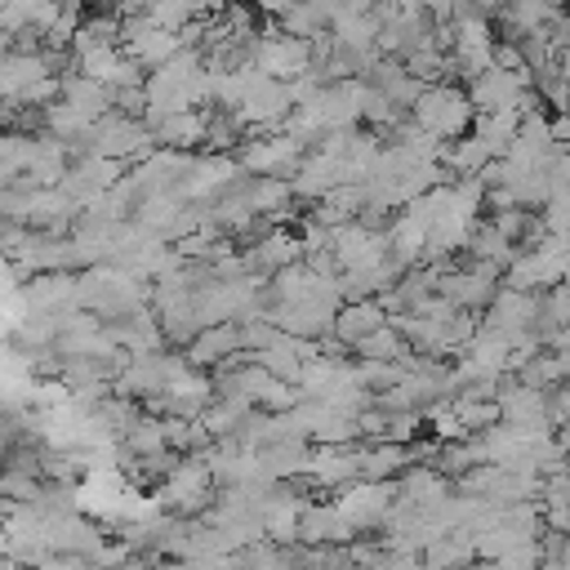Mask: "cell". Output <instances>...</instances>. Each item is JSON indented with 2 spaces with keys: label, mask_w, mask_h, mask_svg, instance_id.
I'll list each match as a JSON object with an SVG mask.
<instances>
[{
  "label": "cell",
  "mask_w": 570,
  "mask_h": 570,
  "mask_svg": "<svg viewBox=\"0 0 570 570\" xmlns=\"http://www.w3.org/2000/svg\"><path fill=\"white\" fill-rule=\"evenodd\" d=\"M151 289L156 285H147L142 276H134L116 263L80 272V307L94 312V316H107V321H125V316L142 312L151 303Z\"/></svg>",
  "instance_id": "6da1fadb"
},
{
  "label": "cell",
  "mask_w": 570,
  "mask_h": 570,
  "mask_svg": "<svg viewBox=\"0 0 570 570\" xmlns=\"http://www.w3.org/2000/svg\"><path fill=\"white\" fill-rule=\"evenodd\" d=\"M410 120L423 134H432L436 142H454V138L468 134V125H476V107H472V98L463 89L441 80V85H428L419 94V102L410 107Z\"/></svg>",
  "instance_id": "7a4b0ae2"
},
{
  "label": "cell",
  "mask_w": 570,
  "mask_h": 570,
  "mask_svg": "<svg viewBox=\"0 0 570 570\" xmlns=\"http://www.w3.org/2000/svg\"><path fill=\"white\" fill-rule=\"evenodd\" d=\"M214 485H218V481H214L205 454H200V459H183V463L156 485V503H160L165 512H178V517H205V512L218 503Z\"/></svg>",
  "instance_id": "3957f363"
},
{
  "label": "cell",
  "mask_w": 570,
  "mask_h": 570,
  "mask_svg": "<svg viewBox=\"0 0 570 570\" xmlns=\"http://www.w3.org/2000/svg\"><path fill=\"white\" fill-rule=\"evenodd\" d=\"M85 151L107 156V160H120V165H142V160L156 151V134H151V125L111 111V116H102V120L94 125Z\"/></svg>",
  "instance_id": "277c9868"
},
{
  "label": "cell",
  "mask_w": 570,
  "mask_h": 570,
  "mask_svg": "<svg viewBox=\"0 0 570 570\" xmlns=\"http://www.w3.org/2000/svg\"><path fill=\"white\" fill-rule=\"evenodd\" d=\"M191 370L187 356H169V352H142V356H129V365L116 374L111 392L116 396H129V401H151L160 392H169V383Z\"/></svg>",
  "instance_id": "5b68a950"
},
{
  "label": "cell",
  "mask_w": 570,
  "mask_h": 570,
  "mask_svg": "<svg viewBox=\"0 0 570 570\" xmlns=\"http://www.w3.org/2000/svg\"><path fill=\"white\" fill-rule=\"evenodd\" d=\"M303 142L294 138V134H263V138H249L245 147H240V169L249 174V178H294L298 174V165H303Z\"/></svg>",
  "instance_id": "8992f818"
},
{
  "label": "cell",
  "mask_w": 570,
  "mask_h": 570,
  "mask_svg": "<svg viewBox=\"0 0 570 570\" xmlns=\"http://www.w3.org/2000/svg\"><path fill=\"white\" fill-rule=\"evenodd\" d=\"M249 62H254L263 76L289 85V80H298V76H307V71L316 67V45H312V40H294V36H285V31H272V36H263V40L254 45V58H249Z\"/></svg>",
  "instance_id": "52a82bcc"
},
{
  "label": "cell",
  "mask_w": 570,
  "mask_h": 570,
  "mask_svg": "<svg viewBox=\"0 0 570 570\" xmlns=\"http://www.w3.org/2000/svg\"><path fill=\"white\" fill-rule=\"evenodd\" d=\"M240 160L236 156H227V151H214V156H196L191 160V169H187V178L178 183V196L187 200V205H214L218 196H227L236 183H240Z\"/></svg>",
  "instance_id": "ba28073f"
},
{
  "label": "cell",
  "mask_w": 570,
  "mask_h": 570,
  "mask_svg": "<svg viewBox=\"0 0 570 570\" xmlns=\"http://www.w3.org/2000/svg\"><path fill=\"white\" fill-rule=\"evenodd\" d=\"M330 249H334L338 272H361V267H379V263L392 258L387 232H374V227H365L361 218L334 227V232H330Z\"/></svg>",
  "instance_id": "9c48e42d"
},
{
  "label": "cell",
  "mask_w": 570,
  "mask_h": 570,
  "mask_svg": "<svg viewBox=\"0 0 570 570\" xmlns=\"http://www.w3.org/2000/svg\"><path fill=\"white\" fill-rule=\"evenodd\" d=\"M334 503H338V512L352 521V530L365 534V530H374V525L387 521V512H392V503H396V485H392V481H352V485L338 490Z\"/></svg>",
  "instance_id": "30bf717a"
},
{
  "label": "cell",
  "mask_w": 570,
  "mask_h": 570,
  "mask_svg": "<svg viewBox=\"0 0 570 570\" xmlns=\"http://www.w3.org/2000/svg\"><path fill=\"white\" fill-rule=\"evenodd\" d=\"M499 267H485V263H476V267H450L445 276H441V285H436V294L441 298H450L454 307H463V312H472V307H490L494 298H499Z\"/></svg>",
  "instance_id": "8fae6325"
},
{
  "label": "cell",
  "mask_w": 570,
  "mask_h": 570,
  "mask_svg": "<svg viewBox=\"0 0 570 570\" xmlns=\"http://www.w3.org/2000/svg\"><path fill=\"white\" fill-rule=\"evenodd\" d=\"M361 463H365V445H316L303 476H307L312 485L343 490V485L361 481Z\"/></svg>",
  "instance_id": "7c38bea8"
},
{
  "label": "cell",
  "mask_w": 570,
  "mask_h": 570,
  "mask_svg": "<svg viewBox=\"0 0 570 570\" xmlns=\"http://www.w3.org/2000/svg\"><path fill=\"white\" fill-rule=\"evenodd\" d=\"M499 410H503V423H512L521 432H552V392L517 383L499 396Z\"/></svg>",
  "instance_id": "4fadbf2b"
},
{
  "label": "cell",
  "mask_w": 570,
  "mask_h": 570,
  "mask_svg": "<svg viewBox=\"0 0 570 570\" xmlns=\"http://www.w3.org/2000/svg\"><path fill=\"white\" fill-rule=\"evenodd\" d=\"M289 183H294V196H298V200H316V205H321L334 187L352 183V174H347V165H343L338 156L312 151V156H303V165H298V174H294Z\"/></svg>",
  "instance_id": "5bb4252c"
},
{
  "label": "cell",
  "mask_w": 570,
  "mask_h": 570,
  "mask_svg": "<svg viewBox=\"0 0 570 570\" xmlns=\"http://www.w3.org/2000/svg\"><path fill=\"white\" fill-rule=\"evenodd\" d=\"M245 258H249V267H254L258 276H276V272H285V267L303 263V236H294V232H285V227H267V232L245 249Z\"/></svg>",
  "instance_id": "9a60e30c"
},
{
  "label": "cell",
  "mask_w": 570,
  "mask_h": 570,
  "mask_svg": "<svg viewBox=\"0 0 570 570\" xmlns=\"http://www.w3.org/2000/svg\"><path fill=\"white\" fill-rule=\"evenodd\" d=\"M352 521L338 512V503H307L303 525H298V543L303 548H347L352 543Z\"/></svg>",
  "instance_id": "2e32d148"
},
{
  "label": "cell",
  "mask_w": 570,
  "mask_h": 570,
  "mask_svg": "<svg viewBox=\"0 0 570 570\" xmlns=\"http://www.w3.org/2000/svg\"><path fill=\"white\" fill-rule=\"evenodd\" d=\"M240 352H245L240 325L227 321V325H209V330H200V334L191 338V347H187V361H191L196 370H205V365H227V361L240 356Z\"/></svg>",
  "instance_id": "e0dca14e"
},
{
  "label": "cell",
  "mask_w": 570,
  "mask_h": 570,
  "mask_svg": "<svg viewBox=\"0 0 570 570\" xmlns=\"http://www.w3.org/2000/svg\"><path fill=\"white\" fill-rule=\"evenodd\" d=\"M392 325L387 321V307L383 298H361V303H343L338 307V321H334V338H343L347 347H356L361 338H370L374 330Z\"/></svg>",
  "instance_id": "ac0fdd59"
},
{
  "label": "cell",
  "mask_w": 570,
  "mask_h": 570,
  "mask_svg": "<svg viewBox=\"0 0 570 570\" xmlns=\"http://www.w3.org/2000/svg\"><path fill=\"white\" fill-rule=\"evenodd\" d=\"M62 98H67L71 107L89 111L94 120H102V116H111V111H116V89H111V85H102V80H94V76H85V71L62 76Z\"/></svg>",
  "instance_id": "d6986e66"
},
{
  "label": "cell",
  "mask_w": 570,
  "mask_h": 570,
  "mask_svg": "<svg viewBox=\"0 0 570 570\" xmlns=\"http://www.w3.org/2000/svg\"><path fill=\"white\" fill-rule=\"evenodd\" d=\"M111 334H116V343H120L129 356H142V352H160V343H165L160 316H156L151 307H142V312H134V316L116 321V325H111Z\"/></svg>",
  "instance_id": "ffe728a7"
},
{
  "label": "cell",
  "mask_w": 570,
  "mask_h": 570,
  "mask_svg": "<svg viewBox=\"0 0 570 570\" xmlns=\"http://www.w3.org/2000/svg\"><path fill=\"white\" fill-rule=\"evenodd\" d=\"M151 134H156V142H165V147H174V151H187V147H196V142L209 138V111L191 107V111L165 116L160 125H151Z\"/></svg>",
  "instance_id": "44dd1931"
},
{
  "label": "cell",
  "mask_w": 570,
  "mask_h": 570,
  "mask_svg": "<svg viewBox=\"0 0 570 570\" xmlns=\"http://www.w3.org/2000/svg\"><path fill=\"white\" fill-rule=\"evenodd\" d=\"M410 463H414V450L410 445L370 441L365 445V463H361V481H401Z\"/></svg>",
  "instance_id": "7402d4cb"
},
{
  "label": "cell",
  "mask_w": 570,
  "mask_h": 570,
  "mask_svg": "<svg viewBox=\"0 0 570 570\" xmlns=\"http://www.w3.org/2000/svg\"><path fill=\"white\" fill-rule=\"evenodd\" d=\"M370 85H374V89H383L396 107H414V102H419V94L428 89L423 80H414V76H410V67H405L401 58H383V62L370 71Z\"/></svg>",
  "instance_id": "603a6c76"
},
{
  "label": "cell",
  "mask_w": 570,
  "mask_h": 570,
  "mask_svg": "<svg viewBox=\"0 0 570 570\" xmlns=\"http://www.w3.org/2000/svg\"><path fill=\"white\" fill-rule=\"evenodd\" d=\"M521 111H485V116H476V125H472V134L485 142V151L494 156V160H503L508 151H512V142H517V134H521Z\"/></svg>",
  "instance_id": "cb8c5ba5"
},
{
  "label": "cell",
  "mask_w": 570,
  "mask_h": 570,
  "mask_svg": "<svg viewBox=\"0 0 570 570\" xmlns=\"http://www.w3.org/2000/svg\"><path fill=\"white\" fill-rule=\"evenodd\" d=\"M428 227L419 223V218H410V214H401V218H392L387 223V240H392V263H401L405 272L419 263V258H428Z\"/></svg>",
  "instance_id": "d4e9b609"
},
{
  "label": "cell",
  "mask_w": 570,
  "mask_h": 570,
  "mask_svg": "<svg viewBox=\"0 0 570 570\" xmlns=\"http://www.w3.org/2000/svg\"><path fill=\"white\" fill-rule=\"evenodd\" d=\"M468 254H472L476 263H485V267H499V272H508V263L517 258V254H512V240H508L494 223H476Z\"/></svg>",
  "instance_id": "484cf974"
},
{
  "label": "cell",
  "mask_w": 570,
  "mask_h": 570,
  "mask_svg": "<svg viewBox=\"0 0 570 570\" xmlns=\"http://www.w3.org/2000/svg\"><path fill=\"white\" fill-rule=\"evenodd\" d=\"M441 160H445L454 174H463V178H481V169H485L494 156L485 151V142H481L476 134H463V138H454V142L441 151Z\"/></svg>",
  "instance_id": "4316f807"
},
{
  "label": "cell",
  "mask_w": 570,
  "mask_h": 570,
  "mask_svg": "<svg viewBox=\"0 0 570 570\" xmlns=\"http://www.w3.org/2000/svg\"><path fill=\"white\" fill-rule=\"evenodd\" d=\"M125 459H147V454H160V450H169V436H165V419H151V414H142L129 432H125Z\"/></svg>",
  "instance_id": "83f0119b"
},
{
  "label": "cell",
  "mask_w": 570,
  "mask_h": 570,
  "mask_svg": "<svg viewBox=\"0 0 570 570\" xmlns=\"http://www.w3.org/2000/svg\"><path fill=\"white\" fill-rule=\"evenodd\" d=\"M352 352H356V361H401V356H410L414 347L405 343V334H401L396 325H383V330H374L370 338H361Z\"/></svg>",
  "instance_id": "f1b7e54d"
},
{
  "label": "cell",
  "mask_w": 570,
  "mask_h": 570,
  "mask_svg": "<svg viewBox=\"0 0 570 570\" xmlns=\"http://www.w3.org/2000/svg\"><path fill=\"white\" fill-rule=\"evenodd\" d=\"M325 27H330V22L321 18V9H316L312 0H294V9L281 18V31H285V36H294V40H312V45L325 36Z\"/></svg>",
  "instance_id": "f546056e"
},
{
  "label": "cell",
  "mask_w": 570,
  "mask_h": 570,
  "mask_svg": "<svg viewBox=\"0 0 570 570\" xmlns=\"http://www.w3.org/2000/svg\"><path fill=\"white\" fill-rule=\"evenodd\" d=\"M454 414H459V423H463L468 436H472V432H485V428H494V423H503L499 401H463V396H454Z\"/></svg>",
  "instance_id": "4dcf8cb0"
},
{
  "label": "cell",
  "mask_w": 570,
  "mask_h": 570,
  "mask_svg": "<svg viewBox=\"0 0 570 570\" xmlns=\"http://www.w3.org/2000/svg\"><path fill=\"white\" fill-rule=\"evenodd\" d=\"M405 374H410V370H405L401 361H356V379H361L374 396L387 392V387H396Z\"/></svg>",
  "instance_id": "1f68e13d"
},
{
  "label": "cell",
  "mask_w": 570,
  "mask_h": 570,
  "mask_svg": "<svg viewBox=\"0 0 570 570\" xmlns=\"http://www.w3.org/2000/svg\"><path fill=\"white\" fill-rule=\"evenodd\" d=\"M543 227L548 236H570V196H552L543 205Z\"/></svg>",
  "instance_id": "d6a6232c"
},
{
  "label": "cell",
  "mask_w": 570,
  "mask_h": 570,
  "mask_svg": "<svg viewBox=\"0 0 570 570\" xmlns=\"http://www.w3.org/2000/svg\"><path fill=\"white\" fill-rule=\"evenodd\" d=\"M543 503H552V508H561V503H570V468L566 472H552V476H543V494H539Z\"/></svg>",
  "instance_id": "836d02e7"
},
{
  "label": "cell",
  "mask_w": 570,
  "mask_h": 570,
  "mask_svg": "<svg viewBox=\"0 0 570 570\" xmlns=\"http://www.w3.org/2000/svg\"><path fill=\"white\" fill-rule=\"evenodd\" d=\"M552 423H570V383H561V387H552Z\"/></svg>",
  "instance_id": "e575fe53"
},
{
  "label": "cell",
  "mask_w": 570,
  "mask_h": 570,
  "mask_svg": "<svg viewBox=\"0 0 570 570\" xmlns=\"http://www.w3.org/2000/svg\"><path fill=\"white\" fill-rule=\"evenodd\" d=\"M552 138H557V147H570V111L552 116Z\"/></svg>",
  "instance_id": "d590c367"
},
{
  "label": "cell",
  "mask_w": 570,
  "mask_h": 570,
  "mask_svg": "<svg viewBox=\"0 0 570 570\" xmlns=\"http://www.w3.org/2000/svg\"><path fill=\"white\" fill-rule=\"evenodd\" d=\"M468 570H499V561H472Z\"/></svg>",
  "instance_id": "8d00e7d4"
},
{
  "label": "cell",
  "mask_w": 570,
  "mask_h": 570,
  "mask_svg": "<svg viewBox=\"0 0 570 570\" xmlns=\"http://www.w3.org/2000/svg\"><path fill=\"white\" fill-rule=\"evenodd\" d=\"M557 441H561V445H566V454H570V423H566V428L557 432Z\"/></svg>",
  "instance_id": "74e56055"
},
{
  "label": "cell",
  "mask_w": 570,
  "mask_h": 570,
  "mask_svg": "<svg viewBox=\"0 0 570 570\" xmlns=\"http://www.w3.org/2000/svg\"><path fill=\"white\" fill-rule=\"evenodd\" d=\"M561 71H566V76H570V49H566V53H561Z\"/></svg>",
  "instance_id": "f35d334b"
},
{
  "label": "cell",
  "mask_w": 570,
  "mask_h": 570,
  "mask_svg": "<svg viewBox=\"0 0 570 570\" xmlns=\"http://www.w3.org/2000/svg\"><path fill=\"white\" fill-rule=\"evenodd\" d=\"M214 4H218V9H223V4H232V0H214Z\"/></svg>",
  "instance_id": "ab89813d"
}]
</instances>
